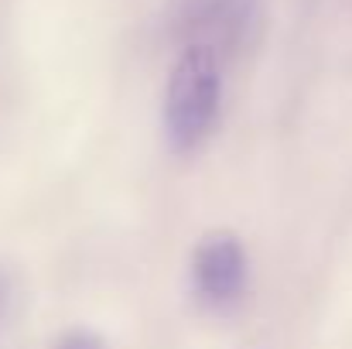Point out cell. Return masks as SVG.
Listing matches in <instances>:
<instances>
[{"mask_svg":"<svg viewBox=\"0 0 352 349\" xmlns=\"http://www.w3.org/2000/svg\"><path fill=\"white\" fill-rule=\"evenodd\" d=\"M263 24V0H175L168 28L182 48H206L219 62L246 52Z\"/></svg>","mask_w":352,"mask_h":349,"instance_id":"cell-2","label":"cell"},{"mask_svg":"<svg viewBox=\"0 0 352 349\" xmlns=\"http://www.w3.org/2000/svg\"><path fill=\"white\" fill-rule=\"evenodd\" d=\"M226 62L206 48H178L164 86V134L178 154L199 151L223 116Z\"/></svg>","mask_w":352,"mask_h":349,"instance_id":"cell-1","label":"cell"},{"mask_svg":"<svg viewBox=\"0 0 352 349\" xmlns=\"http://www.w3.org/2000/svg\"><path fill=\"white\" fill-rule=\"evenodd\" d=\"M250 257L233 233H209L192 253V288L206 308L226 312L246 295Z\"/></svg>","mask_w":352,"mask_h":349,"instance_id":"cell-3","label":"cell"},{"mask_svg":"<svg viewBox=\"0 0 352 349\" xmlns=\"http://www.w3.org/2000/svg\"><path fill=\"white\" fill-rule=\"evenodd\" d=\"M14 302H17V284H14V274L7 267H0V332L7 329V319L14 312Z\"/></svg>","mask_w":352,"mask_h":349,"instance_id":"cell-4","label":"cell"},{"mask_svg":"<svg viewBox=\"0 0 352 349\" xmlns=\"http://www.w3.org/2000/svg\"><path fill=\"white\" fill-rule=\"evenodd\" d=\"M52 349H107V343L96 336V332H86V329H72L65 332Z\"/></svg>","mask_w":352,"mask_h":349,"instance_id":"cell-5","label":"cell"}]
</instances>
